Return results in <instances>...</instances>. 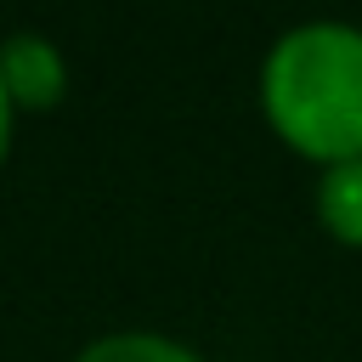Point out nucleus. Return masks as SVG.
I'll return each instance as SVG.
<instances>
[{"label": "nucleus", "instance_id": "obj_1", "mask_svg": "<svg viewBox=\"0 0 362 362\" xmlns=\"http://www.w3.org/2000/svg\"><path fill=\"white\" fill-rule=\"evenodd\" d=\"M260 107L294 153L317 164L362 158V28L300 23L277 34L260 68Z\"/></svg>", "mask_w": 362, "mask_h": 362}, {"label": "nucleus", "instance_id": "obj_2", "mask_svg": "<svg viewBox=\"0 0 362 362\" xmlns=\"http://www.w3.org/2000/svg\"><path fill=\"white\" fill-rule=\"evenodd\" d=\"M0 79H6L11 107L40 113V107H57L62 102L68 62H62V51L45 34H6V45H0Z\"/></svg>", "mask_w": 362, "mask_h": 362}, {"label": "nucleus", "instance_id": "obj_3", "mask_svg": "<svg viewBox=\"0 0 362 362\" xmlns=\"http://www.w3.org/2000/svg\"><path fill=\"white\" fill-rule=\"evenodd\" d=\"M317 221L328 238L362 249V158H345V164H328L322 181H317Z\"/></svg>", "mask_w": 362, "mask_h": 362}, {"label": "nucleus", "instance_id": "obj_4", "mask_svg": "<svg viewBox=\"0 0 362 362\" xmlns=\"http://www.w3.org/2000/svg\"><path fill=\"white\" fill-rule=\"evenodd\" d=\"M74 362H204L192 345H181V339H170V334H102V339H90Z\"/></svg>", "mask_w": 362, "mask_h": 362}, {"label": "nucleus", "instance_id": "obj_5", "mask_svg": "<svg viewBox=\"0 0 362 362\" xmlns=\"http://www.w3.org/2000/svg\"><path fill=\"white\" fill-rule=\"evenodd\" d=\"M11 96H6V79H0V158H6V141H11Z\"/></svg>", "mask_w": 362, "mask_h": 362}]
</instances>
